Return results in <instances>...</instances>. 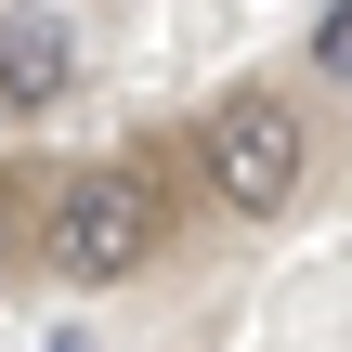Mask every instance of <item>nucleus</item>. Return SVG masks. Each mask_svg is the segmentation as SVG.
Here are the masks:
<instances>
[{
  "mask_svg": "<svg viewBox=\"0 0 352 352\" xmlns=\"http://www.w3.org/2000/svg\"><path fill=\"white\" fill-rule=\"evenodd\" d=\"M196 183H209V209H235V222H287L300 209V183H314V118L287 104V91H222L209 118H196Z\"/></svg>",
  "mask_w": 352,
  "mask_h": 352,
  "instance_id": "f257e3e1",
  "label": "nucleus"
},
{
  "mask_svg": "<svg viewBox=\"0 0 352 352\" xmlns=\"http://www.w3.org/2000/svg\"><path fill=\"white\" fill-rule=\"evenodd\" d=\"M157 248H170V196H157V170H131V157L52 183V209H39V261H52L65 287H131Z\"/></svg>",
  "mask_w": 352,
  "mask_h": 352,
  "instance_id": "f03ea898",
  "label": "nucleus"
},
{
  "mask_svg": "<svg viewBox=\"0 0 352 352\" xmlns=\"http://www.w3.org/2000/svg\"><path fill=\"white\" fill-rule=\"evenodd\" d=\"M78 91V26L52 0H0V118H52Z\"/></svg>",
  "mask_w": 352,
  "mask_h": 352,
  "instance_id": "7ed1b4c3",
  "label": "nucleus"
},
{
  "mask_svg": "<svg viewBox=\"0 0 352 352\" xmlns=\"http://www.w3.org/2000/svg\"><path fill=\"white\" fill-rule=\"evenodd\" d=\"M352 65V0H314V78Z\"/></svg>",
  "mask_w": 352,
  "mask_h": 352,
  "instance_id": "20e7f679",
  "label": "nucleus"
},
{
  "mask_svg": "<svg viewBox=\"0 0 352 352\" xmlns=\"http://www.w3.org/2000/svg\"><path fill=\"white\" fill-rule=\"evenodd\" d=\"M52 352H91V327H65V340H52Z\"/></svg>",
  "mask_w": 352,
  "mask_h": 352,
  "instance_id": "39448f33",
  "label": "nucleus"
}]
</instances>
